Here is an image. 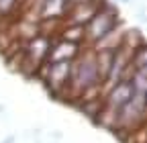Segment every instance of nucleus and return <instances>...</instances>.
Returning a JSON list of instances; mask_svg holds the SVG:
<instances>
[{"mask_svg":"<svg viewBox=\"0 0 147 143\" xmlns=\"http://www.w3.org/2000/svg\"><path fill=\"white\" fill-rule=\"evenodd\" d=\"M71 78L82 90H88L94 84H98L102 80L100 76V69H98V61H96V55L92 53H84V55L78 57V63L71 72Z\"/></svg>","mask_w":147,"mask_h":143,"instance_id":"f257e3e1","label":"nucleus"},{"mask_svg":"<svg viewBox=\"0 0 147 143\" xmlns=\"http://www.w3.org/2000/svg\"><path fill=\"white\" fill-rule=\"evenodd\" d=\"M115 27H117L115 10L113 8H98V10H94L92 19L88 21L86 37L94 39V41H100V39L106 37V35H110V31H113Z\"/></svg>","mask_w":147,"mask_h":143,"instance_id":"f03ea898","label":"nucleus"},{"mask_svg":"<svg viewBox=\"0 0 147 143\" xmlns=\"http://www.w3.org/2000/svg\"><path fill=\"white\" fill-rule=\"evenodd\" d=\"M76 55H80L78 41L63 39V41H57V43H53V45H51V49H49V63L74 61V59H76Z\"/></svg>","mask_w":147,"mask_h":143,"instance_id":"7ed1b4c3","label":"nucleus"},{"mask_svg":"<svg viewBox=\"0 0 147 143\" xmlns=\"http://www.w3.org/2000/svg\"><path fill=\"white\" fill-rule=\"evenodd\" d=\"M135 94L137 92H135V88H133V82L131 80H129V82L127 80H121V82L115 84L113 92H110V96H108V102H110V106H113L115 111H119V109H123L129 100H133Z\"/></svg>","mask_w":147,"mask_h":143,"instance_id":"20e7f679","label":"nucleus"},{"mask_svg":"<svg viewBox=\"0 0 147 143\" xmlns=\"http://www.w3.org/2000/svg\"><path fill=\"white\" fill-rule=\"evenodd\" d=\"M65 6V0H43V16H59Z\"/></svg>","mask_w":147,"mask_h":143,"instance_id":"39448f33","label":"nucleus"},{"mask_svg":"<svg viewBox=\"0 0 147 143\" xmlns=\"http://www.w3.org/2000/svg\"><path fill=\"white\" fill-rule=\"evenodd\" d=\"M133 88H135V92L145 96L147 94V69H137V74L133 76Z\"/></svg>","mask_w":147,"mask_h":143,"instance_id":"423d86ee","label":"nucleus"},{"mask_svg":"<svg viewBox=\"0 0 147 143\" xmlns=\"http://www.w3.org/2000/svg\"><path fill=\"white\" fill-rule=\"evenodd\" d=\"M133 63L137 69H147V45H141L133 55Z\"/></svg>","mask_w":147,"mask_h":143,"instance_id":"0eeeda50","label":"nucleus"},{"mask_svg":"<svg viewBox=\"0 0 147 143\" xmlns=\"http://www.w3.org/2000/svg\"><path fill=\"white\" fill-rule=\"evenodd\" d=\"M16 6V0H0V14H8Z\"/></svg>","mask_w":147,"mask_h":143,"instance_id":"6e6552de","label":"nucleus"},{"mask_svg":"<svg viewBox=\"0 0 147 143\" xmlns=\"http://www.w3.org/2000/svg\"><path fill=\"white\" fill-rule=\"evenodd\" d=\"M145 104H147V94H145Z\"/></svg>","mask_w":147,"mask_h":143,"instance_id":"1a4fd4ad","label":"nucleus"}]
</instances>
